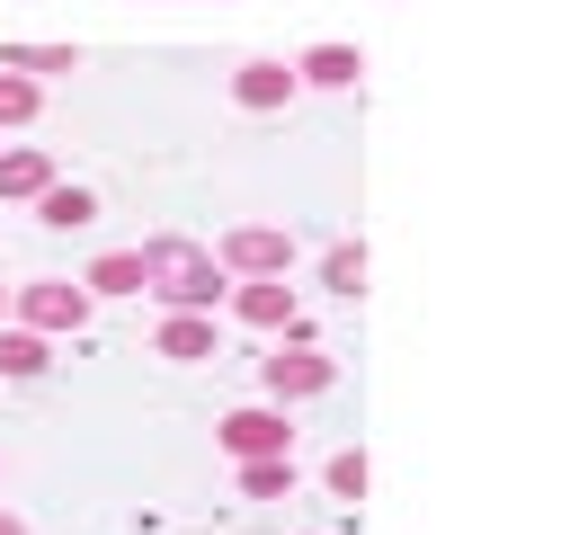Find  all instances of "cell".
Wrapping results in <instances>:
<instances>
[{"label": "cell", "instance_id": "cell-1", "mask_svg": "<svg viewBox=\"0 0 570 535\" xmlns=\"http://www.w3.org/2000/svg\"><path fill=\"white\" fill-rule=\"evenodd\" d=\"M142 250V294H160V312H214L223 294H232V276H223V259L205 250V241H187V232H151V241H134Z\"/></svg>", "mask_w": 570, "mask_h": 535}, {"label": "cell", "instance_id": "cell-2", "mask_svg": "<svg viewBox=\"0 0 570 535\" xmlns=\"http://www.w3.org/2000/svg\"><path fill=\"white\" fill-rule=\"evenodd\" d=\"M89 312H98V294L80 276H27V285H9V321L45 330V339H80Z\"/></svg>", "mask_w": 570, "mask_h": 535}, {"label": "cell", "instance_id": "cell-3", "mask_svg": "<svg viewBox=\"0 0 570 535\" xmlns=\"http://www.w3.org/2000/svg\"><path fill=\"white\" fill-rule=\"evenodd\" d=\"M338 383V357L321 348V339H285L276 357H258V401H312V392H330Z\"/></svg>", "mask_w": 570, "mask_h": 535}, {"label": "cell", "instance_id": "cell-4", "mask_svg": "<svg viewBox=\"0 0 570 535\" xmlns=\"http://www.w3.org/2000/svg\"><path fill=\"white\" fill-rule=\"evenodd\" d=\"M214 446H223L232 464H249V455H294V410H285V401H240V410L214 419Z\"/></svg>", "mask_w": 570, "mask_h": 535}, {"label": "cell", "instance_id": "cell-5", "mask_svg": "<svg viewBox=\"0 0 570 535\" xmlns=\"http://www.w3.org/2000/svg\"><path fill=\"white\" fill-rule=\"evenodd\" d=\"M214 259H223V276H285L294 268V232L285 223H232L214 241Z\"/></svg>", "mask_w": 570, "mask_h": 535}, {"label": "cell", "instance_id": "cell-6", "mask_svg": "<svg viewBox=\"0 0 570 535\" xmlns=\"http://www.w3.org/2000/svg\"><path fill=\"white\" fill-rule=\"evenodd\" d=\"M294 98H303V80H294L285 54H249V62L232 71V107H240V116H276V107H294Z\"/></svg>", "mask_w": 570, "mask_h": 535}, {"label": "cell", "instance_id": "cell-7", "mask_svg": "<svg viewBox=\"0 0 570 535\" xmlns=\"http://www.w3.org/2000/svg\"><path fill=\"white\" fill-rule=\"evenodd\" d=\"M223 303H232V321H240V330H294V312H303L285 276H232V294H223Z\"/></svg>", "mask_w": 570, "mask_h": 535}, {"label": "cell", "instance_id": "cell-8", "mask_svg": "<svg viewBox=\"0 0 570 535\" xmlns=\"http://www.w3.org/2000/svg\"><path fill=\"white\" fill-rule=\"evenodd\" d=\"M294 80H303V89H356V80H365V54H356L347 36H321V45L294 54Z\"/></svg>", "mask_w": 570, "mask_h": 535}, {"label": "cell", "instance_id": "cell-9", "mask_svg": "<svg viewBox=\"0 0 570 535\" xmlns=\"http://www.w3.org/2000/svg\"><path fill=\"white\" fill-rule=\"evenodd\" d=\"M151 348H160L169 366H205V357L223 348V330H214V312H160V330H151Z\"/></svg>", "mask_w": 570, "mask_h": 535}, {"label": "cell", "instance_id": "cell-10", "mask_svg": "<svg viewBox=\"0 0 570 535\" xmlns=\"http://www.w3.org/2000/svg\"><path fill=\"white\" fill-rule=\"evenodd\" d=\"M53 178H62L53 152H36V143H9V152H0V205H36Z\"/></svg>", "mask_w": 570, "mask_h": 535}, {"label": "cell", "instance_id": "cell-11", "mask_svg": "<svg viewBox=\"0 0 570 535\" xmlns=\"http://www.w3.org/2000/svg\"><path fill=\"white\" fill-rule=\"evenodd\" d=\"M45 366H53V339L27 321H0V383H36Z\"/></svg>", "mask_w": 570, "mask_h": 535}, {"label": "cell", "instance_id": "cell-12", "mask_svg": "<svg viewBox=\"0 0 570 535\" xmlns=\"http://www.w3.org/2000/svg\"><path fill=\"white\" fill-rule=\"evenodd\" d=\"M36 223H45V232H89V223H98V196H89L80 178H53V187L36 196Z\"/></svg>", "mask_w": 570, "mask_h": 535}, {"label": "cell", "instance_id": "cell-13", "mask_svg": "<svg viewBox=\"0 0 570 535\" xmlns=\"http://www.w3.org/2000/svg\"><path fill=\"white\" fill-rule=\"evenodd\" d=\"M80 285H89V294H142L151 276H142V250H98V259L80 268Z\"/></svg>", "mask_w": 570, "mask_h": 535}, {"label": "cell", "instance_id": "cell-14", "mask_svg": "<svg viewBox=\"0 0 570 535\" xmlns=\"http://www.w3.org/2000/svg\"><path fill=\"white\" fill-rule=\"evenodd\" d=\"M321 285H330L338 303H356V294H365V241H330V250H321Z\"/></svg>", "mask_w": 570, "mask_h": 535}, {"label": "cell", "instance_id": "cell-15", "mask_svg": "<svg viewBox=\"0 0 570 535\" xmlns=\"http://www.w3.org/2000/svg\"><path fill=\"white\" fill-rule=\"evenodd\" d=\"M232 481H240V499H285L294 490V455H249V464H232Z\"/></svg>", "mask_w": 570, "mask_h": 535}, {"label": "cell", "instance_id": "cell-16", "mask_svg": "<svg viewBox=\"0 0 570 535\" xmlns=\"http://www.w3.org/2000/svg\"><path fill=\"white\" fill-rule=\"evenodd\" d=\"M0 62L27 71V80H45V71H80V45H0Z\"/></svg>", "mask_w": 570, "mask_h": 535}, {"label": "cell", "instance_id": "cell-17", "mask_svg": "<svg viewBox=\"0 0 570 535\" xmlns=\"http://www.w3.org/2000/svg\"><path fill=\"white\" fill-rule=\"evenodd\" d=\"M365 481H374V464H365V446H338V455L321 464V490H330V499H365Z\"/></svg>", "mask_w": 570, "mask_h": 535}, {"label": "cell", "instance_id": "cell-18", "mask_svg": "<svg viewBox=\"0 0 570 535\" xmlns=\"http://www.w3.org/2000/svg\"><path fill=\"white\" fill-rule=\"evenodd\" d=\"M36 107H45V80H27V71L0 62V134L9 125H36Z\"/></svg>", "mask_w": 570, "mask_h": 535}, {"label": "cell", "instance_id": "cell-19", "mask_svg": "<svg viewBox=\"0 0 570 535\" xmlns=\"http://www.w3.org/2000/svg\"><path fill=\"white\" fill-rule=\"evenodd\" d=\"M0 535H27V517H18V508H0Z\"/></svg>", "mask_w": 570, "mask_h": 535}, {"label": "cell", "instance_id": "cell-20", "mask_svg": "<svg viewBox=\"0 0 570 535\" xmlns=\"http://www.w3.org/2000/svg\"><path fill=\"white\" fill-rule=\"evenodd\" d=\"M0 321H9V285H0Z\"/></svg>", "mask_w": 570, "mask_h": 535}, {"label": "cell", "instance_id": "cell-21", "mask_svg": "<svg viewBox=\"0 0 570 535\" xmlns=\"http://www.w3.org/2000/svg\"><path fill=\"white\" fill-rule=\"evenodd\" d=\"M312 535H321V526H312Z\"/></svg>", "mask_w": 570, "mask_h": 535}]
</instances>
